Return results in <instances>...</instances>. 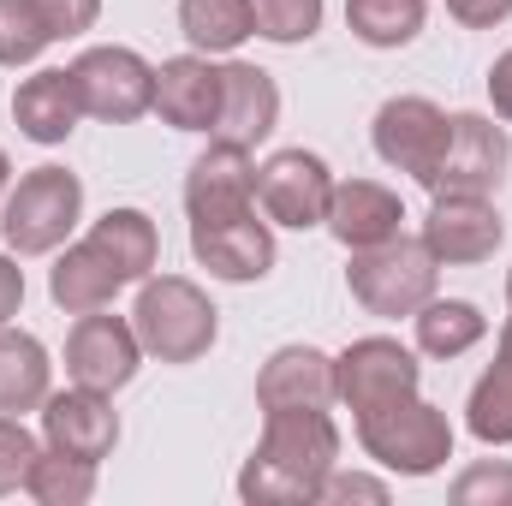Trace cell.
Wrapping results in <instances>:
<instances>
[{"mask_svg":"<svg viewBox=\"0 0 512 506\" xmlns=\"http://www.w3.org/2000/svg\"><path fill=\"white\" fill-rule=\"evenodd\" d=\"M72 84H78L90 120L131 126V120L155 114V66H149L137 48H120V42L84 48V54L72 60Z\"/></svg>","mask_w":512,"mask_h":506,"instance_id":"cell-6","label":"cell"},{"mask_svg":"<svg viewBox=\"0 0 512 506\" xmlns=\"http://www.w3.org/2000/svg\"><path fill=\"white\" fill-rule=\"evenodd\" d=\"M465 429L483 447H512V352L495 346V364L477 376L471 399H465Z\"/></svg>","mask_w":512,"mask_h":506,"instance_id":"cell-27","label":"cell"},{"mask_svg":"<svg viewBox=\"0 0 512 506\" xmlns=\"http://www.w3.org/2000/svg\"><path fill=\"white\" fill-rule=\"evenodd\" d=\"M322 12L328 0H251V18H256V36L274 42V48H298L322 30Z\"/></svg>","mask_w":512,"mask_h":506,"instance_id":"cell-29","label":"cell"},{"mask_svg":"<svg viewBox=\"0 0 512 506\" xmlns=\"http://www.w3.org/2000/svg\"><path fill=\"white\" fill-rule=\"evenodd\" d=\"M405 203L399 191H387L376 179H334V203H328V233L346 245V251H370V245H387L399 239L405 227Z\"/></svg>","mask_w":512,"mask_h":506,"instance_id":"cell-19","label":"cell"},{"mask_svg":"<svg viewBox=\"0 0 512 506\" xmlns=\"http://www.w3.org/2000/svg\"><path fill=\"white\" fill-rule=\"evenodd\" d=\"M24 495H30L36 506H90V501H96V465H90V459H72V453L42 447V453H36V465H30Z\"/></svg>","mask_w":512,"mask_h":506,"instance_id":"cell-28","label":"cell"},{"mask_svg":"<svg viewBox=\"0 0 512 506\" xmlns=\"http://www.w3.org/2000/svg\"><path fill=\"white\" fill-rule=\"evenodd\" d=\"M48 381H54L48 346L24 328H0V417L42 411V399L54 393Z\"/></svg>","mask_w":512,"mask_h":506,"instance_id":"cell-22","label":"cell"},{"mask_svg":"<svg viewBox=\"0 0 512 506\" xmlns=\"http://www.w3.org/2000/svg\"><path fill=\"white\" fill-rule=\"evenodd\" d=\"M179 30L197 54H239L256 36L251 0H179Z\"/></svg>","mask_w":512,"mask_h":506,"instance_id":"cell-25","label":"cell"},{"mask_svg":"<svg viewBox=\"0 0 512 506\" xmlns=\"http://www.w3.org/2000/svg\"><path fill=\"white\" fill-rule=\"evenodd\" d=\"M90 245L114 262V274H120L126 286L149 280L155 262H161V233H155V221H149L143 209H108V215L90 227Z\"/></svg>","mask_w":512,"mask_h":506,"instance_id":"cell-24","label":"cell"},{"mask_svg":"<svg viewBox=\"0 0 512 506\" xmlns=\"http://www.w3.org/2000/svg\"><path fill=\"white\" fill-rule=\"evenodd\" d=\"M78 120H84V96L72 84V66H42L12 90V126L42 149H60L78 131Z\"/></svg>","mask_w":512,"mask_h":506,"instance_id":"cell-17","label":"cell"},{"mask_svg":"<svg viewBox=\"0 0 512 506\" xmlns=\"http://www.w3.org/2000/svg\"><path fill=\"white\" fill-rule=\"evenodd\" d=\"M423 18H429V0H346V30L364 48H382V54L417 42Z\"/></svg>","mask_w":512,"mask_h":506,"instance_id":"cell-26","label":"cell"},{"mask_svg":"<svg viewBox=\"0 0 512 506\" xmlns=\"http://www.w3.org/2000/svg\"><path fill=\"white\" fill-rule=\"evenodd\" d=\"M12 191V161H6V149H0V197Z\"/></svg>","mask_w":512,"mask_h":506,"instance_id":"cell-38","label":"cell"},{"mask_svg":"<svg viewBox=\"0 0 512 506\" xmlns=\"http://www.w3.org/2000/svg\"><path fill=\"white\" fill-rule=\"evenodd\" d=\"M256 405L262 411H328L334 405V358L322 346H280L256 370Z\"/></svg>","mask_w":512,"mask_h":506,"instance_id":"cell-18","label":"cell"},{"mask_svg":"<svg viewBox=\"0 0 512 506\" xmlns=\"http://www.w3.org/2000/svg\"><path fill=\"white\" fill-rule=\"evenodd\" d=\"M340 465V423L328 411H262V441L239 471L245 506H316L322 477Z\"/></svg>","mask_w":512,"mask_h":506,"instance_id":"cell-1","label":"cell"},{"mask_svg":"<svg viewBox=\"0 0 512 506\" xmlns=\"http://www.w3.org/2000/svg\"><path fill=\"white\" fill-rule=\"evenodd\" d=\"M501 352H512V316H507V328H501Z\"/></svg>","mask_w":512,"mask_h":506,"instance_id":"cell-39","label":"cell"},{"mask_svg":"<svg viewBox=\"0 0 512 506\" xmlns=\"http://www.w3.org/2000/svg\"><path fill=\"white\" fill-rule=\"evenodd\" d=\"M84 221V179L72 167H30L0 197V239L12 256H54Z\"/></svg>","mask_w":512,"mask_h":506,"instance_id":"cell-3","label":"cell"},{"mask_svg":"<svg viewBox=\"0 0 512 506\" xmlns=\"http://www.w3.org/2000/svg\"><path fill=\"white\" fill-rule=\"evenodd\" d=\"M447 131H453V114H441L429 96H393L370 120V143L393 173H411L417 185H429L447 155Z\"/></svg>","mask_w":512,"mask_h":506,"instance_id":"cell-9","label":"cell"},{"mask_svg":"<svg viewBox=\"0 0 512 506\" xmlns=\"http://www.w3.org/2000/svg\"><path fill=\"white\" fill-rule=\"evenodd\" d=\"M48 24L36 18L30 0H0V66L18 72V66H36L48 54Z\"/></svg>","mask_w":512,"mask_h":506,"instance_id":"cell-30","label":"cell"},{"mask_svg":"<svg viewBox=\"0 0 512 506\" xmlns=\"http://www.w3.org/2000/svg\"><path fill=\"white\" fill-rule=\"evenodd\" d=\"M447 12L465 24V30H495L512 18V0H447Z\"/></svg>","mask_w":512,"mask_h":506,"instance_id":"cell-35","label":"cell"},{"mask_svg":"<svg viewBox=\"0 0 512 506\" xmlns=\"http://www.w3.org/2000/svg\"><path fill=\"white\" fill-rule=\"evenodd\" d=\"M358 447L393 471V477H435L447 459H453V423H447V411L441 405H429L423 393H405V399H393L382 411H370V417H358Z\"/></svg>","mask_w":512,"mask_h":506,"instance_id":"cell-4","label":"cell"},{"mask_svg":"<svg viewBox=\"0 0 512 506\" xmlns=\"http://www.w3.org/2000/svg\"><path fill=\"white\" fill-rule=\"evenodd\" d=\"M328 203H334V167L316 149H274L256 167V209L268 215V227L310 233L328 221Z\"/></svg>","mask_w":512,"mask_h":506,"instance_id":"cell-7","label":"cell"},{"mask_svg":"<svg viewBox=\"0 0 512 506\" xmlns=\"http://www.w3.org/2000/svg\"><path fill=\"white\" fill-rule=\"evenodd\" d=\"M120 286H126V280L114 274V262L96 251L90 239L66 245V251H60V262L48 268V298H54V310H66V316H90V310H108Z\"/></svg>","mask_w":512,"mask_h":506,"instance_id":"cell-21","label":"cell"},{"mask_svg":"<svg viewBox=\"0 0 512 506\" xmlns=\"http://www.w3.org/2000/svg\"><path fill=\"white\" fill-rule=\"evenodd\" d=\"M429 256L441 262V268H477V262H489V256L501 251V239H507V221H501V209L489 203V197H465V191H441L435 203H429V215H423V233H417Z\"/></svg>","mask_w":512,"mask_h":506,"instance_id":"cell-11","label":"cell"},{"mask_svg":"<svg viewBox=\"0 0 512 506\" xmlns=\"http://www.w3.org/2000/svg\"><path fill=\"white\" fill-rule=\"evenodd\" d=\"M42 447L54 453H72V459H114L120 447V411H114V393H96V387H66V393H48L42 399Z\"/></svg>","mask_w":512,"mask_h":506,"instance_id":"cell-13","label":"cell"},{"mask_svg":"<svg viewBox=\"0 0 512 506\" xmlns=\"http://www.w3.org/2000/svg\"><path fill=\"white\" fill-rule=\"evenodd\" d=\"M453 506H512V465L483 459V465L459 471L453 477Z\"/></svg>","mask_w":512,"mask_h":506,"instance_id":"cell-32","label":"cell"},{"mask_svg":"<svg viewBox=\"0 0 512 506\" xmlns=\"http://www.w3.org/2000/svg\"><path fill=\"white\" fill-rule=\"evenodd\" d=\"M507 304H512V268H507Z\"/></svg>","mask_w":512,"mask_h":506,"instance_id":"cell-40","label":"cell"},{"mask_svg":"<svg viewBox=\"0 0 512 506\" xmlns=\"http://www.w3.org/2000/svg\"><path fill=\"white\" fill-rule=\"evenodd\" d=\"M18 310H24V268H18L12 251H0V328H6Z\"/></svg>","mask_w":512,"mask_h":506,"instance_id":"cell-36","label":"cell"},{"mask_svg":"<svg viewBox=\"0 0 512 506\" xmlns=\"http://www.w3.org/2000/svg\"><path fill=\"white\" fill-rule=\"evenodd\" d=\"M131 328L143 340V358H155V364H197V358H209V346L221 334V310L209 304V292L197 280L149 274V280H137Z\"/></svg>","mask_w":512,"mask_h":506,"instance_id":"cell-2","label":"cell"},{"mask_svg":"<svg viewBox=\"0 0 512 506\" xmlns=\"http://www.w3.org/2000/svg\"><path fill=\"white\" fill-rule=\"evenodd\" d=\"M280 126V84L251 66V60H227L221 66V120H215V137H227V143H268Z\"/></svg>","mask_w":512,"mask_h":506,"instance_id":"cell-20","label":"cell"},{"mask_svg":"<svg viewBox=\"0 0 512 506\" xmlns=\"http://www.w3.org/2000/svg\"><path fill=\"white\" fill-rule=\"evenodd\" d=\"M155 114L173 131H209L221 120V66L209 54H173L155 66Z\"/></svg>","mask_w":512,"mask_h":506,"instance_id":"cell-16","label":"cell"},{"mask_svg":"<svg viewBox=\"0 0 512 506\" xmlns=\"http://www.w3.org/2000/svg\"><path fill=\"white\" fill-rule=\"evenodd\" d=\"M191 256L215 280L251 286V280H268V268H274V227L256 221V209L233 215V221H191Z\"/></svg>","mask_w":512,"mask_h":506,"instance_id":"cell-15","label":"cell"},{"mask_svg":"<svg viewBox=\"0 0 512 506\" xmlns=\"http://www.w3.org/2000/svg\"><path fill=\"white\" fill-rule=\"evenodd\" d=\"M256 209V161L245 143H227L215 137L191 173H185V215L191 221H233V215H251Z\"/></svg>","mask_w":512,"mask_h":506,"instance_id":"cell-14","label":"cell"},{"mask_svg":"<svg viewBox=\"0 0 512 506\" xmlns=\"http://www.w3.org/2000/svg\"><path fill=\"white\" fill-rule=\"evenodd\" d=\"M411 328H417V358L453 364V358H465L471 346H483L489 316H483L471 298H441V292H435V298L411 316Z\"/></svg>","mask_w":512,"mask_h":506,"instance_id":"cell-23","label":"cell"},{"mask_svg":"<svg viewBox=\"0 0 512 506\" xmlns=\"http://www.w3.org/2000/svg\"><path fill=\"white\" fill-rule=\"evenodd\" d=\"M36 453H42V441L30 435V423H24V417H0V501L30 483Z\"/></svg>","mask_w":512,"mask_h":506,"instance_id":"cell-31","label":"cell"},{"mask_svg":"<svg viewBox=\"0 0 512 506\" xmlns=\"http://www.w3.org/2000/svg\"><path fill=\"white\" fill-rule=\"evenodd\" d=\"M387 495H393V489H387L382 477H364V471H340V465H334V471L322 477V489H316V501H322V506H340V501L387 506Z\"/></svg>","mask_w":512,"mask_h":506,"instance_id":"cell-34","label":"cell"},{"mask_svg":"<svg viewBox=\"0 0 512 506\" xmlns=\"http://www.w3.org/2000/svg\"><path fill=\"white\" fill-rule=\"evenodd\" d=\"M512 167V137L495 114H453V131H447V155L435 167V179L423 185L429 197L441 191H465V197H495L501 179Z\"/></svg>","mask_w":512,"mask_h":506,"instance_id":"cell-10","label":"cell"},{"mask_svg":"<svg viewBox=\"0 0 512 506\" xmlns=\"http://www.w3.org/2000/svg\"><path fill=\"white\" fill-rule=\"evenodd\" d=\"M346 286H352V298H358L370 316L399 322V316H417V310L435 298V286H441V262L429 256L423 239L399 233V239H387V245L352 251Z\"/></svg>","mask_w":512,"mask_h":506,"instance_id":"cell-5","label":"cell"},{"mask_svg":"<svg viewBox=\"0 0 512 506\" xmlns=\"http://www.w3.org/2000/svg\"><path fill=\"white\" fill-rule=\"evenodd\" d=\"M489 102H495V120L512 126V48L489 66Z\"/></svg>","mask_w":512,"mask_h":506,"instance_id":"cell-37","label":"cell"},{"mask_svg":"<svg viewBox=\"0 0 512 506\" xmlns=\"http://www.w3.org/2000/svg\"><path fill=\"white\" fill-rule=\"evenodd\" d=\"M143 364V340L131 328V316H108V310H90L72 322L66 334V376L78 387H96V393H120L131 387Z\"/></svg>","mask_w":512,"mask_h":506,"instance_id":"cell-12","label":"cell"},{"mask_svg":"<svg viewBox=\"0 0 512 506\" xmlns=\"http://www.w3.org/2000/svg\"><path fill=\"white\" fill-rule=\"evenodd\" d=\"M423 387V364L411 346L387 340V334H370V340H352L340 358H334V399L352 411V417H370L393 399L417 393Z\"/></svg>","mask_w":512,"mask_h":506,"instance_id":"cell-8","label":"cell"},{"mask_svg":"<svg viewBox=\"0 0 512 506\" xmlns=\"http://www.w3.org/2000/svg\"><path fill=\"white\" fill-rule=\"evenodd\" d=\"M30 6H36V18L48 24L54 42H72V36L96 30V18H102V0H30Z\"/></svg>","mask_w":512,"mask_h":506,"instance_id":"cell-33","label":"cell"}]
</instances>
